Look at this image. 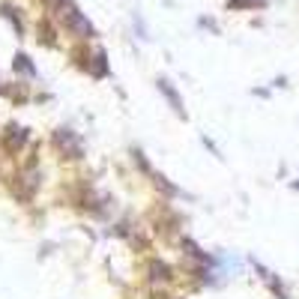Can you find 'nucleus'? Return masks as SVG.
<instances>
[{
    "label": "nucleus",
    "mask_w": 299,
    "mask_h": 299,
    "mask_svg": "<svg viewBox=\"0 0 299 299\" xmlns=\"http://www.w3.org/2000/svg\"><path fill=\"white\" fill-rule=\"evenodd\" d=\"M54 141H57V147L63 150V153H69V159H81V153H84V147H81V141L69 132V129H57V135H54Z\"/></svg>",
    "instance_id": "f257e3e1"
},
{
    "label": "nucleus",
    "mask_w": 299,
    "mask_h": 299,
    "mask_svg": "<svg viewBox=\"0 0 299 299\" xmlns=\"http://www.w3.org/2000/svg\"><path fill=\"white\" fill-rule=\"evenodd\" d=\"M159 90H162V93H165V99H168V102H171V108H174V111H177V114H180V117H183V114H186V111H183V102H180V93H177V90H174V87H171V81H165V78H162V81H159Z\"/></svg>",
    "instance_id": "f03ea898"
},
{
    "label": "nucleus",
    "mask_w": 299,
    "mask_h": 299,
    "mask_svg": "<svg viewBox=\"0 0 299 299\" xmlns=\"http://www.w3.org/2000/svg\"><path fill=\"white\" fill-rule=\"evenodd\" d=\"M27 141V132L24 129H15V126H9V138H6V144H9V150H15V147H21Z\"/></svg>",
    "instance_id": "7ed1b4c3"
},
{
    "label": "nucleus",
    "mask_w": 299,
    "mask_h": 299,
    "mask_svg": "<svg viewBox=\"0 0 299 299\" xmlns=\"http://www.w3.org/2000/svg\"><path fill=\"white\" fill-rule=\"evenodd\" d=\"M150 270H153V279H162V282H168V279H171V267H168V264L153 261V264H150Z\"/></svg>",
    "instance_id": "20e7f679"
},
{
    "label": "nucleus",
    "mask_w": 299,
    "mask_h": 299,
    "mask_svg": "<svg viewBox=\"0 0 299 299\" xmlns=\"http://www.w3.org/2000/svg\"><path fill=\"white\" fill-rule=\"evenodd\" d=\"M15 69H21V72H27V75H36V69L27 63V57H24V54H18V57H15Z\"/></svg>",
    "instance_id": "39448f33"
}]
</instances>
